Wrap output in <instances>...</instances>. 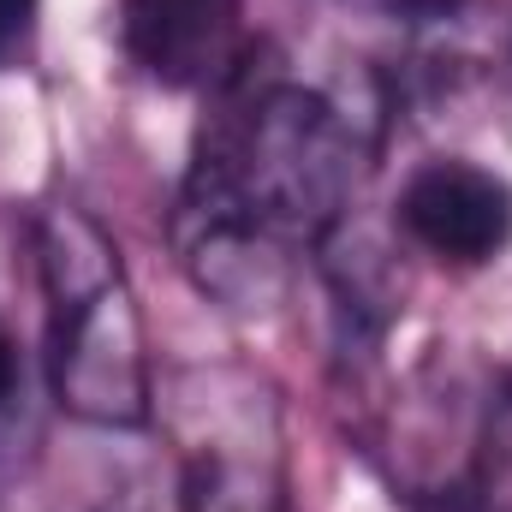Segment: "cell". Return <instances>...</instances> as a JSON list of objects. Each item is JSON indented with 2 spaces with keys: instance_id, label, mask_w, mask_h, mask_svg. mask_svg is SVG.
Segmentation results:
<instances>
[{
  "instance_id": "4",
  "label": "cell",
  "mask_w": 512,
  "mask_h": 512,
  "mask_svg": "<svg viewBox=\"0 0 512 512\" xmlns=\"http://www.w3.org/2000/svg\"><path fill=\"white\" fill-rule=\"evenodd\" d=\"M203 417L185 441V477L179 512H292V477L274 429V405L262 393L227 399H191Z\"/></svg>"
},
{
  "instance_id": "7",
  "label": "cell",
  "mask_w": 512,
  "mask_h": 512,
  "mask_svg": "<svg viewBox=\"0 0 512 512\" xmlns=\"http://www.w3.org/2000/svg\"><path fill=\"white\" fill-rule=\"evenodd\" d=\"M36 30V0H0V66L30 42Z\"/></svg>"
},
{
  "instance_id": "5",
  "label": "cell",
  "mask_w": 512,
  "mask_h": 512,
  "mask_svg": "<svg viewBox=\"0 0 512 512\" xmlns=\"http://www.w3.org/2000/svg\"><path fill=\"white\" fill-rule=\"evenodd\" d=\"M126 60L161 90L215 96L256 54L245 0H120Z\"/></svg>"
},
{
  "instance_id": "8",
  "label": "cell",
  "mask_w": 512,
  "mask_h": 512,
  "mask_svg": "<svg viewBox=\"0 0 512 512\" xmlns=\"http://www.w3.org/2000/svg\"><path fill=\"white\" fill-rule=\"evenodd\" d=\"M495 459H512V370L495 376Z\"/></svg>"
},
{
  "instance_id": "1",
  "label": "cell",
  "mask_w": 512,
  "mask_h": 512,
  "mask_svg": "<svg viewBox=\"0 0 512 512\" xmlns=\"http://www.w3.org/2000/svg\"><path fill=\"white\" fill-rule=\"evenodd\" d=\"M370 155V114L256 48L209 96L173 197L167 233L179 268L221 310L251 316L280 304L292 262L316 256L352 221Z\"/></svg>"
},
{
  "instance_id": "9",
  "label": "cell",
  "mask_w": 512,
  "mask_h": 512,
  "mask_svg": "<svg viewBox=\"0 0 512 512\" xmlns=\"http://www.w3.org/2000/svg\"><path fill=\"white\" fill-rule=\"evenodd\" d=\"M18 399V340L0 328V411Z\"/></svg>"
},
{
  "instance_id": "3",
  "label": "cell",
  "mask_w": 512,
  "mask_h": 512,
  "mask_svg": "<svg viewBox=\"0 0 512 512\" xmlns=\"http://www.w3.org/2000/svg\"><path fill=\"white\" fill-rule=\"evenodd\" d=\"M393 227L441 268H489L512 245V179L471 155L417 161L393 197Z\"/></svg>"
},
{
  "instance_id": "2",
  "label": "cell",
  "mask_w": 512,
  "mask_h": 512,
  "mask_svg": "<svg viewBox=\"0 0 512 512\" xmlns=\"http://www.w3.org/2000/svg\"><path fill=\"white\" fill-rule=\"evenodd\" d=\"M30 251L54 405L84 429H143L155 417V376L120 239L84 203L54 197L30 215Z\"/></svg>"
},
{
  "instance_id": "6",
  "label": "cell",
  "mask_w": 512,
  "mask_h": 512,
  "mask_svg": "<svg viewBox=\"0 0 512 512\" xmlns=\"http://www.w3.org/2000/svg\"><path fill=\"white\" fill-rule=\"evenodd\" d=\"M346 6H358L370 18H387V24L411 30V36H441V30H459L465 24V6L471 0H346Z\"/></svg>"
}]
</instances>
